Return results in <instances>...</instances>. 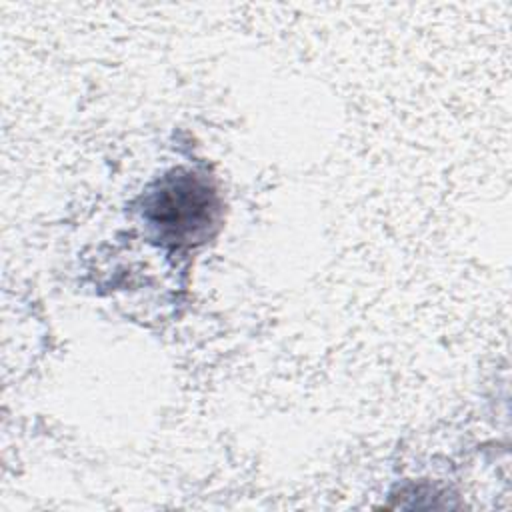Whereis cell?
<instances>
[{
  "label": "cell",
  "mask_w": 512,
  "mask_h": 512,
  "mask_svg": "<svg viewBox=\"0 0 512 512\" xmlns=\"http://www.w3.org/2000/svg\"><path fill=\"white\" fill-rule=\"evenodd\" d=\"M154 210L158 212L154 220L166 228H172L176 236L194 234L206 222H210L212 194L204 186L184 176L168 184L160 196H156Z\"/></svg>",
  "instance_id": "6da1fadb"
}]
</instances>
